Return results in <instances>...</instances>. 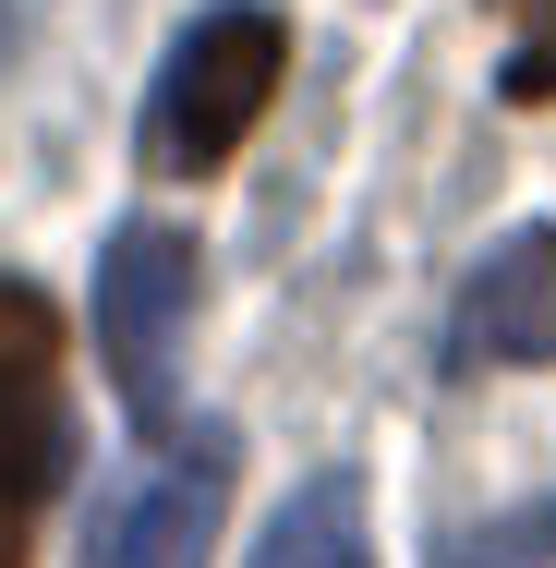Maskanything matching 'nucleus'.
<instances>
[{
    "mask_svg": "<svg viewBox=\"0 0 556 568\" xmlns=\"http://www.w3.org/2000/svg\"><path fill=\"white\" fill-rule=\"evenodd\" d=\"M496 12H508V37H520L508 73H496V98H520V110L556 98V0H496Z\"/></svg>",
    "mask_w": 556,
    "mask_h": 568,
    "instance_id": "6e6552de",
    "label": "nucleus"
},
{
    "mask_svg": "<svg viewBox=\"0 0 556 568\" xmlns=\"http://www.w3.org/2000/svg\"><path fill=\"white\" fill-rule=\"evenodd\" d=\"M49 363H61L49 303L0 278V496L12 508L61 496V471H73V424H61V375Z\"/></svg>",
    "mask_w": 556,
    "mask_h": 568,
    "instance_id": "20e7f679",
    "label": "nucleus"
},
{
    "mask_svg": "<svg viewBox=\"0 0 556 568\" xmlns=\"http://www.w3.org/2000/svg\"><path fill=\"white\" fill-rule=\"evenodd\" d=\"M206 545H219V484L206 471H145L85 532V568H206Z\"/></svg>",
    "mask_w": 556,
    "mask_h": 568,
    "instance_id": "39448f33",
    "label": "nucleus"
},
{
    "mask_svg": "<svg viewBox=\"0 0 556 568\" xmlns=\"http://www.w3.org/2000/svg\"><path fill=\"white\" fill-rule=\"evenodd\" d=\"M242 568H375V545H363V471H351V459H338V471H303V484L279 496V520L254 532Z\"/></svg>",
    "mask_w": 556,
    "mask_h": 568,
    "instance_id": "423d86ee",
    "label": "nucleus"
},
{
    "mask_svg": "<svg viewBox=\"0 0 556 568\" xmlns=\"http://www.w3.org/2000/svg\"><path fill=\"white\" fill-rule=\"evenodd\" d=\"M182 327H194V230L121 219L98 254V351L145 436H182Z\"/></svg>",
    "mask_w": 556,
    "mask_h": 568,
    "instance_id": "f03ea898",
    "label": "nucleus"
},
{
    "mask_svg": "<svg viewBox=\"0 0 556 568\" xmlns=\"http://www.w3.org/2000/svg\"><path fill=\"white\" fill-rule=\"evenodd\" d=\"M424 568H556V496L533 508H496V520H459L424 545Z\"/></svg>",
    "mask_w": 556,
    "mask_h": 568,
    "instance_id": "0eeeda50",
    "label": "nucleus"
},
{
    "mask_svg": "<svg viewBox=\"0 0 556 568\" xmlns=\"http://www.w3.org/2000/svg\"><path fill=\"white\" fill-rule=\"evenodd\" d=\"M520 363H556V230H508L459 303H447V375H520Z\"/></svg>",
    "mask_w": 556,
    "mask_h": 568,
    "instance_id": "7ed1b4c3",
    "label": "nucleus"
},
{
    "mask_svg": "<svg viewBox=\"0 0 556 568\" xmlns=\"http://www.w3.org/2000/svg\"><path fill=\"white\" fill-rule=\"evenodd\" d=\"M279 73H291V24H279L266 0H219V12H194V24L170 37L158 85H145V121H133L145 170H170V182H206L230 145L266 121Z\"/></svg>",
    "mask_w": 556,
    "mask_h": 568,
    "instance_id": "f257e3e1",
    "label": "nucleus"
},
{
    "mask_svg": "<svg viewBox=\"0 0 556 568\" xmlns=\"http://www.w3.org/2000/svg\"><path fill=\"white\" fill-rule=\"evenodd\" d=\"M12 520H24V508L0 496V568H24V532H12Z\"/></svg>",
    "mask_w": 556,
    "mask_h": 568,
    "instance_id": "1a4fd4ad",
    "label": "nucleus"
}]
</instances>
